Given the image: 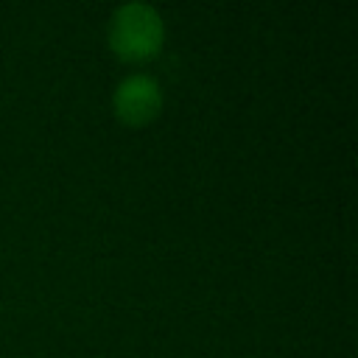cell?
I'll return each instance as SVG.
<instances>
[{"instance_id":"cell-1","label":"cell","mask_w":358,"mask_h":358,"mask_svg":"<svg viewBox=\"0 0 358 358\" xmlns=\"http://www.w3.org/2000/svg\"><path fill=\"white\" fill-rule=\"evenodd\" d=\"M165 39L162 17L148 3H123L109 20V45L123 59H145Z\"/></svg>"},{"instance_id":"cell-2","label":"cell","mask_w":358,"mask_h":358,"mask_svg":"<svg viewBox=\"0 0 358 358\" xmlns=\"http://www.w3.org/2000/svg\"><path fill=\"white\" fill-rule=\"evenodd\" d=\"M112 106H115V115L123 123L143 126V123H148V120H154L159 115L162 90L151 76L134 73V76H129V78H123L117 84V90L112 95Z\"/></svg>"}]
</instances>
